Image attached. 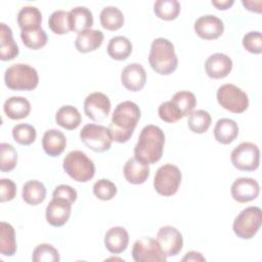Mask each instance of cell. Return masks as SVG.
<instances>
[{
	"label": "cell",
	"mask_w": 262,
	"mask_h": 262,
	"mask_svg": "<svg viewBox=\"0 0 262 262\" xmlns=\"http://www.w3.org/2000/svg\"><path fill=\"white\" fill-rule=\"evenodd\" d=\"M139 106L130 100L120 102L113 112L112 121L108 126L112 138L119 143L127 142L140 119Z\"/></svg>",
	"instance_id": "cell-1"
},
{
	"label": "cell",
	"mask_w": 262,
	"mask_h": 262,
	"mask_svg": "<svg viewBox=\"0 0 262 262\" xmlns=\"http://www.w3.org/2000/svg\"><path fill=\"white\" fill-rule=\"evenodd\" d=\"M164 144L163 130L156 125H146L142 128L134 146V157L147 165L155 164L162 158Z\"/></svg>",
	"instance_id": "cell-2"
},
{
	"label": "cell",
	"mask_w": 262,
	"mask_h": 262,
	"mask_svg": "<svg viewBox=\"0 0 262 262\" xmlns=\"http://www.w3.org/2000/svg\"><path fill=\"white\" fill-rule=\"evenodd\" d=\"M148 61L151 69L160 75L172 74L178 66L174 45L166 38H157L151 42Z\"/></svg>",
	"instance_id": "cell-3"
},
{
	"label": "cell",
	"mask_w": 262,
	"mask_h": 262,
	"mask_svg": "<svg viewBox=\"0 0 262 262\" xmlns=\"http://www.w3.org/2000/svg\"><path fill=\"white\" fill-rule=\"evenodd\" d=\"M6 87L15 91L34 90L39 83L37 71L26 63H14L8 67L4 73Z\"/></svg>",
	"instance_id": "cell-4"
},
{
	"label": "cell",
	"mask_w": 262,
	"mask_h": 262,
	"mask_svg": "<svg viewBox=\"0 0 262 262\" xmlns=\"http://www.w3.org/2000/svg\"><path fill=\"white\" fill-rule=\"evenodd\" d=\"M64 172L77 182H87L95 174L93 161L81 150H72L63 159Z\"/></svg>",
	"instance_id": "cell-5"
},
{
	"label": "cell",
	"mask_w": 262,
	"mask_h": 262,
	"mask_svg": "<svg viewBox=\"0 0 262 262\" xmlns=\"http://www.w3.org/2000/svg\"><path fill=\"white\" fill-rule=\"evenodd\" d=\"M262 223V211L259 207L251 206L244 209L234 219L232 229L243 239H250L258 232Z\"/></svg>",
	"instance_id": "cell-6"
},
{
	"label": "cell",
	"mask_w": 262,
	"mask_h": 262,
	"mask_svg": "<svg viewBox=\"0 0 262 262\" xmlns=\"http://www.w3.org/2000/svg\"><path fill=\"white\" fill-rule=\"evenodd\" d=\"M181 183V172L179 168L173 164H165L161 166L154 178V187L156 191L164 196L175 194Z\"/></svg>",
	"instance_id": "cell-7"
},
{
	"label": "cell",
	"mask_w": 262,
	"mask_h": 262,
	"mask_svg": "<svg viewBox=\"0 0 262 262\" xmlns=\"http://www.w3.org/2000/svg\"><path fill=\"white\" fill-rule=\"evenodd\" d=\"M80 139L88 148L96 152L108 150L113 142L110 129L98 124H86L80 131Z\"/></svg>",
	"instance_id": "cell-8"
},
{
	"label": "cell",
	"mask_w": 262,
	"mask_h": 262,
	"mask_svg": "<svg viewBox=\"0 0 262 262\" xmlns=\"http://www.w3.org/2000/svg\"><path fill=\"white\" fill-rule=\"evenodd\" d=\"M217 101L225 110L233 113H244L249 106V98L245 91L233 84H224L217 90Z\"/></svg>",
	"instance_id": "cell-9"
},
{
	"label": "cell",
	"mask_w": 262,
	"mask_h": 262,
	"mask_svg": "<svg viewBox=\"0 0 262 262\" xmlns=\"http://www.w3.org/2000/svg\"><path fill=\"white\" fill-rule=\"evenodd\" d=\"M230 160L241 171H255L260 163L259 147L253 142H242L231 151Z\"/></svg>",
	"instance_id": "cell-10"
},
{
	"label": "cell",
	"mask_w": 262,
	"mask_h": 262,
	"mask_svg": "<svg viewBox=\"0 0 262 262\" xmlns=\"http://www.w3.org/2000/svg\"><path fill=\"white\" fill-rule=\"evenodd\" d=\"M132 257L136 262H165L167 260L157 239L149 236H143L134 243Z\"/></svg>",
	"instance_id": "cell-11"
},
{
	"label": "cell",
	"mask_w": 262,
	"mask_h": 262,
	"mask_svg": "<svg viewBox=\"0 0 262 262\" xmlns=\"http://www.w3.org/2000/svg\"><path fill=\"white\" fill-rule=\"evenodd\" d=\"M111 100L102 92H93L84 100L85 115L94 122H101L111 112Z\"/></svg>",
	"instance_id": "cell-12"
},
{
	"label": "cell",
	"mask_w": 262,
	"mask_h": 262,
	"mask_svg": "<svg viewBox=\"0 0 262 262\" xmlns=\"http://www.w3.org/2000/svg\"><path fill=\"white\" fill-rule=\"evenodd\" d=\"M156 239L167 257L176 256L183 248V237L181 232L171 225L161 227L157 233Z\"/></svg>",
	"instance_id": "cell-13"
},
{
	"label": "cell",
	"mask_w": 262,
	"mask_h": 262,
	"mask_svg": "<svg viewBox=\"0 0 262 262\" xmlns=\"http://www.w3.org/2000/svg\"><path fill=\"white\" fill-rule=\"evenodd\" d=\"M194 32L204 40H215L219 38L223 31V21L216 15L206 14L200 16L194 21Z\"/></svg>",
	"instance_id": "cell-14"
},
{
	"label": "cell",
	"mask_w": 262,
	"mask_h": 262,
	"mask_svg": "<svg viewBox=\"0 0 262 262\" xmlns=\"http://www.w3.org/2000/svg\"><path fill=\"white\" fill-rule=\"evenodd\" d=\"M71 211L72 204L69 201L61 198H52L46 207V221L55 227L62 226L68 222Z\"/></svg>",
	"instance_id": "cell-15"
},
{
	"label": "cell",
	"mask_w": 262,
	"mask_h": 262,
	"mask_svg": "<svg viewBox=\"0 0 262 262\" xmlns=\"http://www.w3.org/2000/svg\"><path fill=\"white\" fill-rule=\"evenodd\" d=\"M231 196L238 203H248L255 200L259 192V183L249 177H239L235 179L230 188Z\"/></svg>",
	"instance_id": "cell-16"
},
{
	"label": "cell",
	"mask_w": 262,
	"mask_h": 262,
	"mask_svg": "<svg viewBox=\"0 0 262 262\" xmlns=\"http://www.w3.org/2000/svg\"><path fill=\"white\" fill-rule=\"evenodd\" d=\"M123 86L132 92L141 90L146 83V73L144 68L137 62L127 64L121 74Z\"/></svg>",
	"instance_id": "cell-17"
},
{
	"label": "cell",
	"mask_w": 262,
	"mask_h": 262,
	"mask_svg": "<svg viewBox=\"0 0 262 262\" xmlns=\"http://www.w3.org/2000/svg\"><path fill=\"white\" fill-rule=\"evenodd\" d=\"M232 70L231 58L224 53H214L205 62V71L212 79H222L228 76Z\"/></svg>",
	"instance_id": "cell-18"
},
{
	"label": "cell",
	"mask_w": 262,
	"mask_h": 262,
	"mask_svg": "<svg viewBox=\"0 0 262 262\" xmlns=\"http://www.w3.org/2000/svg\"><path fill=\"white\" fill-rule=\"evenodd\" d=\"M126 180L131 184H142L149 176V167L135 157L130 158L123 168Z\"/></svg>",
	"instance_id": "cell-19"
},
{
	"label": "cell",
	"mask_w": 262,
	"mask_h": 262,
	"mask_svg": "<svg viewBox=\"0 0 262 262\" xmlns=\"http://www.w3.org/2000/svg\"><path fill=\"white\" fill-rule=\"evenodd\" d=\"M129 244V234L122 226L110 228L104 235V246L113 254L124 252Z\"/></svg>",
	"instance_id": "cell-20"
},
{
	"label": "cell",
	"mask_w": 262,
	"mask_h": 262,
	"mask_svg": "<svg viewBox=\"0 0 262 262\" xmlns=\"http://www.w3.org/2000/svg\"><path fill=\"white\" fill-rule=\"evenodd\" d=\"M67 146V138L64 134L57 129H49L45 131L42 137V147L46 155L50 157H58Z\"/></svg>",
	"instance_id": "cell-21"
},
{
	"label": "cell",
	"mask_w": 262,
	"mask_h": 262,
	"mask_svg": "<svg viewBox=\"0 0 262 262\" xmlns=\"http://www.w3.org/2000/svg\"><path fill=\"white\" fill-rule=\"evenodd\" d=\"M103 38L104 36L101 31L89 29L78 34L75 40V47L82 53L94 51L101 46Z\"/></svg>",
	"instance_id": "cell-22"
},
{
	"label": "cell",
	"mask_w": 262,
	"mask_h": 262,
	"mask_svg": "<svg viewBox=\"0 0 262 262\" xmlns=\"http://www.w3.org/2000/svg\"><path fill=\"white\" fill-rule=\"evenodd\" d=\"M18 46L12 37L11 29L4 23L0 24V58L11 60L18 55Z\"/></svg>",
	"instance_id": "cell-23"
},
{
	"label": "cell",
	"mask_w": 262,
	"mask_h": 262,
	"mask_svg": "<svg viewBox=\"0 0 262 262\" xmlns=\"http://www.w3.org/2000/svg\"><path fill=\"white\" fill-rule=\"evenodd\" d=\"M3 111L11 120L25 119L31 112V103L23 96H11L5 100Z\"/></svg>",
	"instance_id": "cell-24"
},
{
	"label": "cell",
	"mask_w": 262,
	"mask_h": 262,
	"mask_svg": "<svg viewBox=\"0 0 262 262\" xmlns=\"http://www.w3.org/2000/svg\"><path fill=\"white\" fill-rule=\"evenodd\" d=\"M238 135V126L235 121L223 118L219 119L214 127V137L222 144L231 143Z\"/></svg>",
	"instance_id": "cell-25"
},
{
	"label": "cell",
	"mask_w": 262,
	"mask_h": 262,
	"mask_svg": "<svg viewBox=\"0 0 262 262\" xmlns=\"http://www.w3.org/2000/svg\"><path fill=\"white\" fill-rule=\"evenodd\" d=\"M69 12L73 32L79 34L91 29L93 25V15L90 9L85 6H77L72 8Z\"/></svg>",
	"instance_id": "cell-26"
},
{
	"label": "cell",
	"mask_w": 262,
	"mask_h": 262,
	"mask_svg": "<svg viewBox=\"0 0 262 262\" xmlns=\"http://www.w3.org/2000/svg\"><path fill=\"white\" fill-rule=\"evenodd\" d=\"M55 121L64 129L74 130L80 126L82 118L80 112L75 106L63 105L56 112Z\"/></svg>",
	"instance_id": "cell-27"
},
{
	"label": "cell",
	"mask_w": 262,
	"mask_h": 262,
	"mask_svg": "<svg viewBox=\"0 0 262 262\" xmlns=\"http://www.w3.org/2000/svg\"><path fill=\"white\" fill-rule=\"evenodd\" d=\"M21 196L27 204L37 206L45 200L46 187L38 180H29L23 186Z\"/></svg>",
	"instance_id": "cell-28"
},
{
	"label": "cell",
	"mask_w": 262,
	"mask_h": 262,
	"mask_svg": "<svg viewBox=\"0 0 262 262\" xmlns=\"http://www.w3.org/2000/svg\"><path fill=\"white\" fill-rule=\"evenodd\" d=\"M106 51L113 59L125 60L132 52V43L124 36H116L110 40Z\"/></svg>",
	"instance_id": "cell-29"
},
{
	"label": "cell",
	"mask_w": 262,
	"mask_h": 262,
	"mask_svg": "<svg viewBox=\"0 0 262 262\" xmlns=\"http://www.w3.org/2000/svg\"><path fill=\"white\" fill-rule=\"evenodd\" d=\"M42 14L35 6H25L17 13V25L20 30L41 28Z\"/></svg>",
	"instance_id": "cell-30"
},
{
	"label": "cell",
	"mask_w": 262,
	"mask_h": 262,
	"mask_svg": "<svg viewBox=\"0 0 262 262\" xmlns=\"http://www.w3.org/2000/svg\"><path fill=\"white\" fill-rule=\"evenodd\" d=\"M16 252V241L14 228L6 222L0 223V253L3 256L11 257Z\"/></svg>",
	"instance_id": "cell-31"
},
{
	"label": "cell",
	"mask_w": 262,
	"mask_h": 262,
	"mask_svg": "<svg viewBox=\"0 0 262 262\" xmlns=\"http://www.w3.org/2000/svg\"><path fill=\"white\" fill-rule=\"evenodd\" d=\"M99 19L102 28L108 31H117L124 25L123 12L116 6H106L102 8Z\"/></svg>",
	"instance_id": "cell-32"
},
{
	"label": "cell",
	"mask_w": 262,
	"mask_h": 262,
	"mask_svg": "<svg viewBox=\"0 0 262 262\" xmlns=\"http://www.w3.org/2000/svg\"><path fill=\"white\" fill-rule=\"evenodd\" d=\"M50 30L56 35H64L72 31L70 12L66 10H55L48 19Z\"/></svg>",
	"instance_id": "cell-33"
},
{
	"label": "cell",
	"mask_w": 262,
	"mask_h": 262,
	"mask_svg": "<svg viewBox=\"0 0 262 262\" xmlns=\"http://www.w3.org/2000/svg\"><path fill=\"white\" fill-rule=\"evenodd\" d=\"M211 116L205 110H196L190 113L187 120V126L191 132L202 134L208 131L211 126Z\"/></svg>",
	"instance_id": "cell-34"
},
{
	"label": "cell",
	"mask_w": 262,
	"mask_h": 262,
	"mask_svg": "<svg viewBox=\"0 0 262 262\" xmlns=\"http://www.w3.org/2000/svg\"><path fill=\"white\" fill-rule=\"evenodd\" d=\"M154 11L161 19L172 20L180 12V3L177 0H158L154 4Z\"/></svg>",
	"instance_id": "cell-35"
},
{
	"label": "cell",
	"mask_w": 262,
	"mask_h": 262,
	"mask_svg": "<svg viewBox=\"0 0 262 262\" xmlns=\"http://www.w3.org/2000/svg\"><path fill=\"white\" fill-rule=\"evenodd\" d=\"M20 38L25 46L37 50L44 47L47 43V35L42 28L33 30H21Z\"/></svg>",
	"instance_id": "cell-36"
},
{
	"label": "cell",
	"mask_w": 262,
	"mask_h": 262,
	"mask_svg": "<svg viewBox=\"0 0 262 262\" xmlns=\"http://www.w3.org/2000/svg\"><path fill=\"white\" fill-rule=\"evenodd\" d=\"M171 101L178 107L183 117L189 116L196 105L195 95L190 91H179L176 92Z\"/></svg>",
	"instance_id": "cell-37"
},
{
	"label": "cell",
	"mask_w": 262,
	"mask_h": 262,
	"mask_svg": "<svg viewBox=\"0 0 262 262\" xmlns=\"http://www.w3.org/2000/svg\"><path fill=\"white\" fill-rule=\"evenodd\" d=\"M0 170L1 172L12 171L17 164V152L10 143L2 142L0 144Z\"/></svg>",
	"instance_id": "cell-38"
},
{
	"label": "cell",
	"mask_w": 262,
	"mask_h": 262,
	"mask_svg": "<svg viewBox=\"0 0 262 262\" xmlns=\"http://www.w3.org/2000/svg\"><path fill=\"white\" fill-rule=\"evenodd\" d=\"M12 137L18 144L30 145L35 141L37 132L30 124H17L12 128Z\"/></svg>",
	"instance_id": "cell-39"
},
{
	"label": "cell",
	"mask_w": 262,
	"mask_h": 262,
	"mask_svg": "<svg viewBox=\"0 0 262 262\" xmlns=\"http://www.w3.org/2000/svg\"><path fill=\"white\" fill-rule=\"evenodd\" d=\"M32 260L35 262H58L59 254L52 245L40 244L34 249Z\"/></svg>",
	"instance_id": "cell-40"
},
{
	"label": "cell",
	"mask_w": 262,
	"mask_h": 262,
	"mask_svg": "<svg viewBox=\"0 0 262 262\" xmlns=\"http://www.w3.org/2000/svg\"><path fill=\"white\" fill-rule=\"evenodd\" d=\"M93 193L101 201H110L117 194V186L111 180L102 178L94 183Z\"/></svg>",
	"instance_id": "cell-41"
},
{
	"label": "cell",
	"mask_w": 262,
	"mask_h": 262,
	"mask_svg": "<svg viewBox=\"0 0 262 262\" xmlns=\"http://www.w3.org/2000/svg\"><path fill=\"white\" fill-rule=\"evenodd\" d=\"M159 117L166 123H175L183 118L178 107L171 101H165L160 104L158 110Z\"/></svg>",
	"instance_id": "cell-42"
},
{
	"label": "cell",
	"mask_w": 262,
	"mask_h": 262,
	"mask_svg": "<svg viewBox=\"0 0 262 262\" xmlns=\"http://www.w3.org/2000/svg\"><path fill=\"white\" fill-rule=\"evenodd\" d=\"M243 46L245 49L254 54L262 52V35L259 31H251L243 37Z\"/></svg>",
	"instance_id": "cell-43"
},
{
	"label": "cell",
	"mask_w": 262,
	"mask_h": 262,
	"mask_svg": "<svg viewBox=\"0 0 262 262\" xmlns=\"http://www.w3.org/2000/svg\"><path fill=\"white\" fill-rule=\"evenodd\" d=\"M16 185L11 179L2 178L0 180V202H8L15 198Z\"/></svg>",
	"instance_id": "cell-44"
},
{
	"label": "cell",
	"mask_w": 262,
	"mask_h": 262,
	"mask_svg": "<svg viewBox=\"0 0 262 262\" xmlns=\"http://www.w3.org/2000/svg\"><path fill=\"white\" fill-rule=\"evenodd\" d=\"M52 198H61L73 204L77 200V191L71 185L59 184L53 190Z\"/></svg>",
	"instance_id": "cell-45"
},
{
	"label": "cell",
	"mask_w": 262,
	"mask_h": 262,
	"mask_svg": "<svg viewBox=\"0 0 262 262\" xmlns=\"http://www.w3.org/2000/svg\"><path fill=\"white\" fill-rule=\"evenodd\" d=\"M212 5H214L217 9L220 10H226L228 8H230L234 1L233 0H212Z\"/></svg>",
	"instance_id": "cell-46"
},
{
	"label": "cell",
	"mask_w": 262,
	"mask_h": 262,
	"mask_svg": "<svg viewBox=\"0 0 262 262\" xmlns=\"http://www.w3.org/2000/svg\"><path fill=\"white\" fill-rule=\"evenodd\" d=\"M182 261H206L205 257L195 251H190L185 254V256L181 259Z\"/></svg>",
	"instance_id": "cell-47"
},
{
	"label": "cell",
	"mask_w": 262,
	"mask_h": 262,
	"mask_svg": "<svg viewBox=\"0 0 262 262\" xmlns=\"http://www.w3.org/2000/svg\"><path fill=\"white\" fill-rule=\"evenodd\" d=\"M258 2H259V1H257L256 3H254V1H245V0L242 1L243 5H244L248 10L253 11V12H258V13H260V12H261L260 6H256V5H255V4H257Z\"/></svg>",
	"instance_id": "cell-48"
}]
</instances>
